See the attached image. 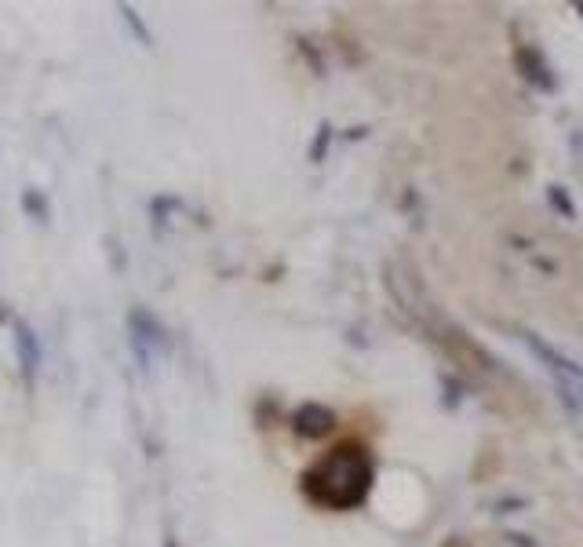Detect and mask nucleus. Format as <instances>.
Returning a JSON list of instances; mask_svg holds the SVG:
<instances>
[{"instance_id":"f257e3e1","label":"nucleus","mask_w":583,"mask_h":547,"mask_svg":"<svg viewBox=\"0 0 583 547\" xmlns=\"http://www.w3.org/2000/svg\"><path fill=\"white\" fill-rule=\"evenodd\" d=\"M372 486V460L361 445H343L336 453L321 456L318 464L310 467L307 478H303V489L314 504L325 507H347L361 504L369 496Z\"/></svg>"},{"instance_id":"f03ea898","label":"nucleus","mask_w":583,"mask_h":547,"mask_svg":"<svg viewBox=\"0 0 583 547\" xmlns=\"http://www.w3.org/2000/svg\"><path fill=\"white\" fill-rule=\"evenodd\" d=\"M128 336H132V351H135V358L143 362V369L154 362V354L168 351V332H164L161 321H157L154 314H146V310H132V314H128Z\"/></svg>"},{"instance_id":"7ed1b4c3","label":"nucleus","mask_w":583,"mask_h":547,"mask_svg":"<svg viewBox=\"0 0 583 547\" xmlns=\"http://www.w3.org/2000/svg\"><path fill=\"white\" fill-rule=\"evenodd\" d=\"M8 329H11V343H15V362H19L22 380L33 383L37 380V372H41V362H44L41 340H37V332H33L30 321H22V318L11 321Z\"/></svg>"},{"instance_id":"20e7f679","label":"nucleus","mask_w":583,"mask_h":547,"mask_svg":"<svg viewBox=\"0 0 583 547\" xmlns=\"http://www.w3.org/2000/svg\"><path fill=\"white\" fill-rule=\"evenodd\" d=\"M292 427L303 438H325L332 431V413L321 409V405H299L296 416H292Z\"/></svg>"},{"instance_id":"39448f33","label":"nucleus","mask_w":583,"mask_h":547,"mask_svg":"<svg viewBox=\"0 0 583 547\" xmlns=\"http://www.w3.org/2000/svg\"><path fill=\"white\" fill-rule=\"evenodd\" d=\"M518 62H522L525 77H529L532 84H540L543 92H551V88H554V77H547V66L540 62V55L525 48V52H518Z\"/></svg>"},{"instance_id":"423d86ee","label":"nucleus","mask_w":583,"mask_h":547,"mask_svg":"<svg viewBox=\"0 0 583 547\" xmlns=\"http://www.w3.org/2000/svg\"><path fill=\"white\" fill-rule=\"evenodd\" d=\"M22 208H26L37 223H48V216H52V205H48L44 190H37V186H26V190H22Z\"/></svg>"},{"instance_id":"0eeeda50","label":"nucleus","mask_w":583,"mask_h":547,"mask_svg":"<svg viewBox=\"0 0 583 547\" xmlns=\"http://www.w3.org/2000/svg\"><path fill=\"white\" fill-rule=\"evenodd\" d=\"M164 547H175V540H168V544H164Z\"/></svg>"}]
</instances>
